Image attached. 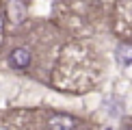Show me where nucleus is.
<instances>
[{"instance_id": "nucleus-2", "label": "nucleus", "mask_w": 132, "mask_h": 130, "mask_svg": "<svg viewBox=\"0 0 132 130\" xmlns=\"http://www.w3.org/2000/svg\"><path fill=\"white\" fill-rule=\"evenodd\" d=\"M50 130H74V119L69 115H54L50 119Z\"/></svg>"}, {"instance_id": "nucleus-5", "label": "nucleus", "mask_w": 132, "mask_h": 130, "mask_svg": "<svg viewBox=\"0 0 132 130\" xmlns=\"http://www.w3.org/2000/svg\"><path fill=\"white\" fill-rule=\"evenodd\" d=\"M0 30H2V20H0Z\"/></svg>"}, {"instance_id": "nucleus-1", "label": "nucleus", "mask_w": 132, "mask_h": 130, "mask_svg": "<svg viewBox=\"0 0 132 130\" xmlns=\"http://www.w3.org/2000/svg\"><path fill=\"white\" fill-rule=\"evenodd\" d=\"M9 63H11V67H18V69L28 67V63H30V52L26 50V48H15V50L9 54Z\"/></svg>"}, {"instance_id": "nucleus-3", "label": "nucleus", "mask_w": 132, "mask_h": 130, "mask_svg": "<svg viewBox=\"0 0 132 130\" xmlns=\"http://www.w3.org/2000/svg\"><path fill=\"white\" fill-rule=\"evenodd\" d=\"M117 61L121 63L123 67L132 65V46L130 43H121V46L117 48Z\"/></svg>"}, {"instance_id": "nucleus-4", "label": "nucleus", "mask_w": 132, "mask_h": 130, "mask_svg": "<svg viewBox=\"0 0 132 130\" xmlns=\"http://www.w3.org/2000/svg\"><path fill=\"white\" fill-rule=\"evenodd\" d=\"M126 130H132V121H130V124H128V126H126Z\"/></svg>"}]
</instances>
